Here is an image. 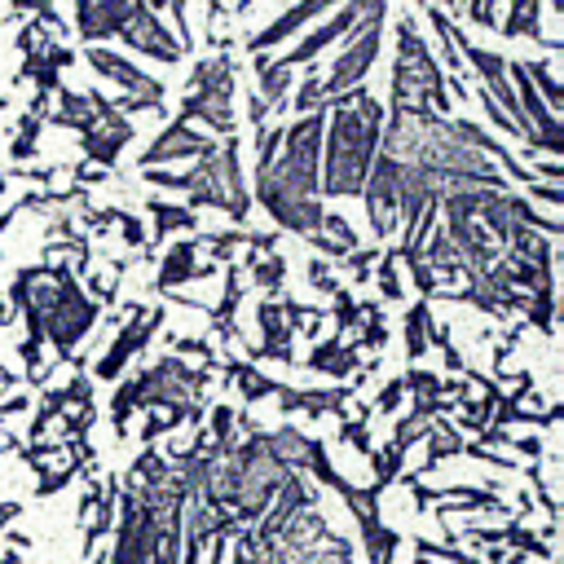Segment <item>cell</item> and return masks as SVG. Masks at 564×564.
<instances>
[{"mask_svg": "<svg viewBox=\"0 0 564 564\" xmlns=\"http://www.w3.org/2000/svg\"><path fill=\"white\" fill-rule=\"evenodd\" d=\"M379 44H383V4H379L375 13H366V18L352 26L348 48H344V53H339V62L326 70V79H322V75H313V79L295 93V110H300V115H308V110H326V101H330V97H339V93L357 88V84L366 79V70L375 66Z\"/></svg>", "mask_w": 564, "mask_h": 564, "instance_id": "obj_3", "label": "cell"}, {"mask_svg": "<svg viewBox=\"0 0 564 564\" xmlns=\"http://www.w3.org/2000/svg\"><path fill=\"white\" fill-rule=\"evenodd\" d=\"M194 251H198V242H176V247L167 251V260H163L159 282H163V286H176V282L203 278V269H194Z\"/></svg>", "mask_w": 564, "mask_h": 564, "instance_id": "obj_11", "label": "cell"}, {"mask_svg": "<svg viewBox=\"0 0 564 564\" xmlns=\"http://www.w3.org/2000/svg\"><path fill=\"white\" fill-rule=\"evenodd\" d=\"M427 335H432V313H427V300L414 304L405 313V339H410V357H423L427 352Z\"/></svg>", "mask_w": 564, "mask_h": 564, "instance_id": "obj_12", "label": "cell"}, {"mask_svg": "<svg viewBox=\"0 0 564 564\" xmlns=\"http://www.w3.org/2000/svg\"><path fill=\"white\" fill-rule=\"evenodd\" d=\"M392 110L405 115H445V79L436 70V57L419 40L414 22H397V70H392Z\"/></svg>", "mask_w": 564, "mask_h": 564, "instance_id": "obj_2", "label": "cell"}, {"mask_svg": "<svg viewBox=\"0 0 564 564\" xmlns=\"http://www.w3.org/2000/svg\"><path fill=\"white\" fill-rule=\"evenodd\" d=\"M234 383H238V392L242 397H269V392H278V383L273 379H264L260 370H247V366H234Z\"/></svg>", "mask_w": 564, "mask_h": 564, "instance_id": "obj_15", "label": "cell"}, {"mask_svg": "<svg viewBox=\"0 0 564 564\" xmlns=\"http://www.w3.org/2000/svg\"><path fill=\"white\" fill-rule=\"evenodd\" d=\"M216 150V141L207 137V132H198L194 123H185V119H176V123H167L163 132H159V141L141 154V167L150 163H176V159H203V154H212Z\"/></svg>", "mask_w": 564, "mask_h": 564, "instance_id": "obj_5", "label": "cell"}, {"mask_svg": "<svg viewBox=\"0 0 564 564\" xmlns=\"http://www.w3.org/2000/svg\"><path fill=\"white\" fill-rule=\"evenodd\" d=\"M145 212L154 216L159 234H167V229H176V225H181V229H189V225L198 220L189 207H181V203H159V198H154V203H145Z\"/></svg>", "mask_w": 564, "mask_h": 564, "instance_id": "obj_13", "label": "cell"}, {"mask_svg": "<svg viewBox=\"0 0 564 564\" xmlns=\"http://www.w3.org/2000/svg\"><path fill=\"white\" fill-rule=\"evenodd\" d=\"M132 48H141V53H150V57H159V62H176L185 48L176 44V35L159 22V13H150L145 4H137V13L123 22V31H119Z\"/></svg>", "mask_w": 564, "mask_h": 564, "instance_id": "obj_6", "label": "cell"}, {"mask_svg": "<svg viewBox=\"0 0 564 564\" xmlns=\"http://www.w3.org/2000/svg\"><path fill=\"white\" fill-rule=\"evenodd\" d=\"M308 366H313V370H326V375H348V370L357 366V344L326 339V344H317V348H313Z\"/></svg>", "mask_w": 564, "mask_h": 564, "instance_id": "obj_10", "label": "cell"}, {"mask_svg": "<svg viewBox=\"0 0 564 564\" xmlns=\"http://www.w3.org/2000/svg\"><path fill=\"white\" fill-rule=\"evenodd\" d=\"M141 0H75L79 9V35L84 40H106V35H119L123 22L137 13Z\"/></svg>", "mask_w": 564, "mask_h": 564, "instance_id": "obj_8", "label": "cell"}, {"mask_svg": "<svg viewBox=\"0 0 564 564\" xmlns=\"http://www.w3.org/2000/svg\"><path fill=\"white\" fill-rule=\"evenodd\" d=\"M326 106H335V119L326 128V163L317 167V194L352 198V194H361L366 172L379 154L383 106L361 88H348V93L330 97Z\"/></svg>", "mask_w": 564, "mask_h": 564, "instance_id": "obj_1", "label": "cell"}, {"mask_svg": "<svg viewBox=\"0 0 564 564\" xmlns=\"http://www.w3.org/2000/svg\"><path fill=\"white\" fill-rule=\"evenodd\" d=\"M379 4H383V0H348L344 9H335V13H330V22H326V26H313V31H308V35H304V40H300L295 48H286V53H282L278 62H282L286 70H295V66L313 62V57H317V53H322L326 44L344 40V35H348V31H352V26H357V22L366 18V13H375Z\"/></svg>", "mask_w": 564, "mask_h": 564, "instance_id": "obj_4", "label": "cell"}, {"mask_svg": "<svg viewBox=\"0 0 564 564\" xmlns=\"http://www.w3.org/2000/svg\"><path fill=\"white\" fill-rule=\"evenodd\" d=\"M379 291L388 300H401V269H397V251L379 256Z\"/></svg>", "mask_w": 564, "mask_h": 564, "instance_id": "obj_16", "label": "cell"}, {"mask_svg": "<svg viewBox=\"0 0 564 564\" xmlns=\"http://www.w3.org/2000/svg\"><path fill=\"white\" fill-rule=\"evenodd\" d=\"M507 35H516V40H524V35H538V0H516V9H511V18H507V26H502Z\"/></svg>", "mask_w": 564, "mask_h": 564, "instance_id": "obj_14", "label": "cell"}, {"mask_svg": "<svg viewBox=\"0 0 564 564\" xmlns=\"http://www.w3.org/2000/svg\"><path fill=\"white\" fill-rule=\"evenodd\" d=\"M335 4H339V0H300V4H295V9H286L278 22H269L260 35H251V40H247V48H251V53H264V48L282 44L286 35H295L300 26H308L317 13H330Z\"/></svg>", "mask_w": 564, "mask_h": 564, "instance_id": "obj_9", "label": "cell"}, {"mask_svg": "<svg viewBox=\"0 0 564 564\" xmlns=\"http://www.w3.org/2000/svg\"><path fill=\"white\" fill-rule=\"evenodd\" d=\"M18 511H22V507H18V502H4V507H0V524H4V520H13V516H18Z\"/></svg>", "mask_w": 564, "mask_h": 564, "instance_id": "obj_17", "label": "cell"}, {"mask_svg": "<svg viewBox=\"0 0 564 564\" xmlns=\"http://www.w3.org/2000/svg\"><path fill=\"white\" fill-rule=\"evenodd\" d=\"M159 322H163V313H159V308H154V313H141V308H137V313H132V322H128V326L119 330V339L110 344V352L97 361V379H115V375L123 370V361H128L137 348H145V339L159 330Z\"/></svg>", "mask_w": 564, "mask_h": 564, "instance_id": "obj_7", "label": "cell"}]
</instances>
